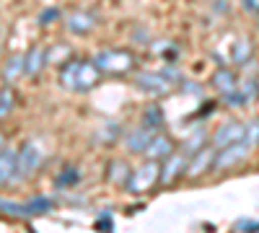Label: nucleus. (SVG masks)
<instances>
[{
	"label": "nucleus",
	"instance_id": "1",
	"mask_svg": "<svg viewBox=\"0 0 259 233\" xmlns=\"http://www.w3.org/2000/svg\"><path fill=\"white\" fill-rule=\"evenodd\" d=\"M99 80H101V73L94 65V60L75 57V60L65 62V65L60 68V86L73 91V94L91 91L94 86H99Z\"/></svg>",
	"mask_w": 259,
	"mask_h": 233
},
{
	"label": "nucleus",
	"instance_id": "2",
	"mask_svg": "<svg viewBox=\"0 0 259 233\" xmlns=\"http://www.w3.org/2000/svg\"><path fill=\"white\" fill-rule=\"evenodd\" d=\"M94 65L101 75H124L135 70V55L127 50H99L94 55Z\"/></svg>",
	"mask_w": 259,
	"mask_h": 233
},
{
	"label": "nucleus",
	"instance_id": "3",
	"mask_svg": "<svg viewBox=\"0 0 259 233\" xmlns=\"http://www.w3.org/2000/svg\"><path fill=\"white\" fill-rule=\"evenodd\" d=\"M179 83V75H177V70H158V73H153V70H148V73H138L135 75V86L138 88H143L145 94H150V96H166V94H171L174 91V86Z\"/></svg>",
	"mask_w": 259,
	"mask_h": 233
},
{
	"label": "nucleus",
	"instance_id": "4",
	"mask_svg": "<svg viewBox=\"0 0 259 233\" xmlns=\"http://www.w3.org/2000/svg\"><path fill=\"white\" fill-rule=\"evenodd\" d=\"M161 179V161H145L140 163L133 174H130L127 179V189L130 192H135V195H143L148 192L150 187H153L156 181Z\"/></svg>",
	"mask_w": 259,
	"mask_h": 233
},
{
	"label": "nucleus",
	"instance_id": "5",
	"mask_svg": "<svg viewBox=\"0 0 259 233\" xmlns=\"http://www.w3.org/2000/svg\"><path fill=\"white\" fill-rule=\"evenodd\" d=\"M41 161H45V153H41V148L29 140L21 145V151H18V168H16V179H29L39 171V166Z\"/></svg>",
	"mask_w": 259,
	"mask_h": 233
},
{
	"label": "nucleus",
	"instance_id": "6",
	"mask_svg": "<svg viewBox=\"0 0 259 233\" xmlns=\"http://www.w3.org/2000/svg\"><path fill=\"white\" fill-rule=\"evenodd\" d=\"M254 148L244 140V143H236V145H228V148H221L218 153H215V171H228V168H236L241 166L249 156H251Z\"/></svg>",
	"mask_w": 259,
	"mask_h": 233
},
{
	"label": "nucleus",
	"instance_id": "7",
	"mask_svg": "<svg viewBox=\"0 0 259 233\" xmlns=\"http://www.w3.org/2000/svg\"><path fill=\"white\" fill-rule=\"evenodd\" d=\"M246 140V124L244 122H223L218 130L212 132V148H228V145H236V143H244Z\"/></svg>",
	"mask_w": 259,
	"mask_h": 233
},
{
	"label": "nucleus",
	"instance_id": "8",
	"mask_svg": "<svg viewBox=\"0 0 259 233\" xmlns=\"http://www.w3.org/2000/svg\"><path fill=\"white\" fill-rule=\"evenodd\" d=\"M187 163H189V156L184 151H174L168 158H163V166H161V184H171L177 181L179 176L187 174Z\"/></svg>",
	"mask_w": 259,
	"mask_h": 233
},
{
	"label": "nucleus",
	"instance_id": "9",
	"mask_svg": "<svg viewBox=\"0 0 259 233\" xmlns=\"http://www.w3.org/2000/svg\"><path fill=\"white\" fill-rule=\"evenodd\" d=\"M215 148L212 145H205V148H200L194 156H189V163H187V174L184 176H189V179H194V176H202V174H207L210 168L215 166Z\"/></svg>",
	"mask_w": 259,
	"mask_h": 233
},
{
	"label": "nucleus",
	"instance_id": "10",
	"mask_svg": "<svg viewBox=\"0 0 259 233\" xmlns=\"http://www.w3.org/2000/svg\"><path fill=\"white\" fill-rule=\"evenodd\" d=\"M99 24V18L94 11H73L68 13V18H65V26H68L70 34L75 36H85V34H91Z\"/></svg>",
	"mask_w": 259,
	"mask_h": 233
},
{
	"label": "nucleus",
	"instance_id": "11",
	"mask_svg": "<svg viewBox=\"0 0 259 233\" xmlns=\"http://www.w3.org/2000/svg\"><path fill=\"white\" fill-rule=\"evenodd\" d=\"M153 137H156V130H148L145 124H138V127H133V130L124 132V145H127L130 153L143 156V153L148 151V145H150V140H153Z\"/></svg>",
	"mask_w": 259,
	"mask_h": 233
},
{
	"label": "nucleus",
	"instance_id": "12",
	"mask_svg": "<svg viewBox=\"0 0 259 233\" xmlns=\"http://www.w3.org/2000/svg\"><path fill=\"white\" fill-rule=\"evenodd\" d=\"M177 151V145H174V140H171L166 132H156V137L150 140V145H148V151L143 153L148 161H163V158H168L171 153Z\"/></svg>",
	"mask_w": 259,
	"mask_h": 233
},
{
	"label": "nucleus",
	"instance_id": "13",
	"mask_svg": "<svg viewBox=\"0 0 259 233\" xmlns=\"http://www.w3.org/2000/svg\"><path fill=\"white\" fill-rule=\"evenodd\" d=\"M50 60V50L41 47V44H34L26 55H24V68H26V75H39L41 70H45Z\"/></svg>",
	"mask_w": 259,
	"mask_h": 233
},
{
	"label": "nucleus",
	"instance_id": "14",
	"mask_svg": "<svg viewBox=\"0 0 259 233\" xmlns=\"http://www.w3.org/2000/svg\"><path fill=\"white\" fill-rule=\"evenodd\" d=\"M16 168H18V151L16 148H3L0 153V184H8L16 179Z\"/></svg>",
	"mask_w": 259,
	"mask_h": 233
},
{
	"label": "nucleus",
	"instance_id": "15",
	"mask_svg": "<svg viewBox=\"0 0 259 233\" xmlns=\"http://www.w3.org/2000/svg\"><path fill=\"white\" fill-rule=\"evenodd\" d=\"M21 75H26L24 55H11L8 62H6V68H3V80H6V86H13V83H16Z\"/></svg>",
	"mask_w": 259,
	"mask_h": 233
},
{
	"label": "nucleus",
	"instance_id": "16",
	"mask_svg": "<svg viewBox=\"0 0 259 233\" xmlns=\"http://www.w3.org/2000/svg\"><path fill=\"white\" fill-rule=\"evenodd\" d=\"M143 124L148 127V130L161 132V127H163V109L158 107V104H148V107L143 109Z\"/></svg>",
	"mask_w": 259,
	"mask_h": 233
},
{
	"label": "nucleus",
	"instance_id": "17",
	"mask_svg": "<svg viewBox=\"0 0 259 233\" xmlns=\"http://www.w3.org/2000/svg\"><path fill=\"white\" fill-rule=\"evenodd\" d=\"M212 83L218 86L221 94H231V91H236V83H239V80H236V75L231 70H218L215 78H212Z\"/></svg>",
	"mask_w": 259,
	"mask_h": 233
},
{
	"label": "nucleus",
	"instance_id": "18",
	"mask_svg": "<svg viewBox=\"0 0 259 233\" xmlns=\"http://www.w3.org/2000/svg\"><path fill=\"white\" fill-rule=\"evenodd\" d=\"M207 145V132L205 130H194L192 135H189V140H184V153L187 156H194L200 151V148H205Z\"/></svg>",
	"mask_w": 259,
	"mask_h": 233
},
{
	"label": "nucleus",
	"instance_id": "19",
	"mask_svg": "<svg viewBox=\"0 0 259 233\" xmlns=\"http://www.w3.org/2000/svg\"><path fill=\"white\" fill-rule=\"evenodd\" d=\"M16 107V96H13V88L11 86H3L0 88V119H6Z\"/></svg>",
	"mask_w": 259,
	"mask_h": 233
},
{
	"label": "nucleus",
	"instance_id": "20",
	"mask_svg": "<svg viewBox=\"0 0 259 233\" xmlns=\"http://www.w3.org/2000/svg\"><path fill=\"white\" fill-rule=\"evenodd\" d=\"M80 181V171L75 166H68L65 171H60V176H57V187L60 189H68V187H75Z\"/></svg>",
	"mask_w": 259,
	"mask_h": 233
},
{
	"label": "nucleus",
	"instance_id": "21",
	"mask_svg": "<svg viewBox=\"0 0 259 233\" xmlns=\"http://www.w3.org/2000/svg\"><path fill=\"white\" fill-rule=\"evenodd\" d=\"M130 174H133V171L127 168V163H124V161H114V163H112V174H109V176H112L119 187H127Z\"/></svg>",
	"mask_w": 259,
	"mask_h": 233
},
{
	"label": "nucleus",
	"instance_id": "22",
	"mask_svg": "<svg viewBox=\"0 0 259 233\" xmlns=\"http://www.w3.org/2000/svg\"><path fill=\"white\" fill-rule=\"evenodd\" d=\"M246 143H249L251 148L259 145V122H256V119L246 124Z\"/></svg>",
	"mask_w": 259,
	"mask_h": 233
},
{
	"label": "nucleus",
	"instance_id": "23",
	"mask_svg": "<svg viewBox=\"0 0 259 233\" xmlns=\"http://www.w3.org/2000/svg\"><path fill=\"white\" fill-rule=\"evenodd\" d=\"M249 52H251V44H249L246 39H241V41H239V50H236V60H239V62H244Z\"/></svg>",
	"mask_w": 259,
	"mask_h": 233
},
{
	"label": "nucleus",
	"instance_id": "24",
	"mask_svg": "<svg viewBox=\"0 0 259 233\" xmlns=\"http://www.w3.org/2000/svg\"><path fill=\"white\" fill-rule=\"evenodd\" d=\"M57 18H60V13L50 8V11H45V16H39V24H52V21H57Z\"/></svg>",
	"mask_w": 259,
	"mask_h": 233
},
{
	"label": "nucleus",
	"instance_id": "25",
	"mask_svg": "<svg viewBox=\"0 0 259 233\" xmlns=\"http://www.w3.org/2000/svg\"><path fill=\"white\" fill-rule=\"evenodd\" d=\"M241 6L246 13H259V0H241Z\"/></svg>",
	"mask_w": 259,
	"mask_h": 233
},
{
	"label": "nucleus",
	"instance_id": "26",
	"mask_svg": "<svg viewBox=\"0 0 259 233\" xmlns=\"http://www.w3.org/2000/svg\"><path fill=\"white\" fill-rule=\"evenodd\" d=\"M3 148H6V135L0 132V153H3Z\"/></svg>",
	"mask_w": 259,
	"mask_h": 233
},
{
	"label": "nucleus",
	"instance_id": "27",
	"mask_svg": "<svg viewBox=\"0 0 259 233\" xmlns=\"http://www.w3.org/2000/svg\"><path fill=\"white\" fill-rule=\"evenodd\" d=\"M254 94H256V96H259V75H256V78H254Z\"/></svg>",
	"mask_w": 259,
	"mask_h": 233
}]
</instances>
